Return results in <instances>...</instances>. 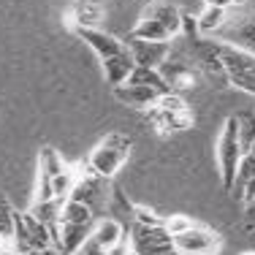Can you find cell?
<instances>
[{"label": "cell", "instance_id": "obj_6", "mask_svg": "<svg viewBox=\"0 0 255 255\" xmlns=\"http://www.w3.org/2000/svg\"><path fill=\"white\" fill-rule=\"evenodd\" d=\"M14 250L19 255H25L30 250H46V247H54L52 231L49 226L38 223L30 212H16V223H14Z\"/></svg>", "mask_w": 255, "mask_h": 255}, {"label": "cell", "instance_id": "obj_14", "mask_svg": "<svg viewBox=\"0 0 255 255\" xmlns=\"http://www.w3.org/2000/svg\"><path fill=\"white\" fill-rule=\"evenodd\" d=\"M101 68H103V79H106L112 87H123V84H128L130 74L136 71V63H133L130 52H128V46H125V52L114 54V57H109V60H103Z\"/></svg>", "mask_w": 255, "mask_h": 255}, {"label": "cell", "instance_id": "obj_18", "mask_svg": "<svg viewBox=\"0 0 255 255\" xmlns=\"http://www.w3.org/2000/svg\"><path fill=\"white\" fill-rule=\"evenodd\" d=\"M196 19H198V35H212V33H220L228 25V11L215 8V5H204L196 14Z\"/></svg>", "mask_w": 255, "mask_h": 255}, {"label": "cell", "instance_id": "obj_27", "mask_svg": "<svg viewBox=\"0 0 255 255\" xmlns=\"http://www.w3.org/2000/svg\"><path fill=\"white\" fill-rule=\"evenodd\" d=\"M136 223H138V226H163V217L152 215V209L136 206Z\"/></svg>", "mask_w": 255, "mask_h": 255}, {"label": "cell", "instance_id": "obj_15", "mask_svg": "<svg viewBox=\"0 0 255 255\" xmlns=\"http://www.w3.org/2000/svg\"><path fill=\"white\" fill-rule=\"evenodd\" d=\"M114 95H117V101H123L133 109H144V112L149 106H155L157 98H160L157 90L144 87V84H123V87H114Z\"/></svg>", "mask_w": 255, "mask_h": 255}, {"label": "cell", "instance_id": "obj_2", "mask_svg": "<svg viewBox=\"0 0 255 255\" xmlns=\"http://www.w3.org/2000/svg\"><path fill=\"white\" fill-rule=\"evenodd\" d=\"M147 120L160 136H171V133L187 130L196 117H193V109L187 106V101L182 95L168 93V95H160L155 106L147 109Z\"/></svg>", "mask_w": 255, "mask_h": 255}, {"label": "cell", "instance_id": "obj_3", "mask_svg": "<svg viewBox=\"0 0 255 255\" xmlns=\"http://www.w3.org/2000/svg\"><path fill=\"white\" fill-rule=\"evenodd\" d=\"M242 155L245 152H242V144H239V123H236V114H234V117H226L223 130H220V136H217V147H215L217 174H220L223 190H228V193H231V187H234V177H236Z\"/></svg>", "mask_w": 255, "mask_h": 255}, {"label": "cell", "instance_id": "obj_19", "mask_svg": "<svg viewBox=\"0 0 255 255\" xmlns=\"http://www.w3.org/2000/svg\"><path fill=\"white\" fill-rule=\"evenodd\" d=\"M93 239L98 242L103 250H112L117 242L125 239V231L120 226V220H114V217H103L98 226L93 228Z\"/></svg>", "mask_w": 255, "mask_h": 255}, {"label": "cell", "instance_id": "obj_12", "mask_svg": "<svg viewBox=\"0 0 255 255\" xmlns=\"http://www.w3.org/2000/svg\"><path fill=\"white\" fill-rule=\"evenodd\" d=\"M76 35L95 52V57H98L101 63H103V60H109V57H114V54H120V52H125V41L117 38V35H112V33H106V30H101V27H95V30H76Z\"/></svg>", "mask_w": 255, "mask_h": 255}, {"label": "cell", "instance_id": "obj_11", "mask_svg": "<svg viewBox=\"0 0 255 255\" xmlns=\"http://www.w3.org/2000/svg\"><path fill=\"white\" fill-rule=\"evenodd\" d=\"M128 52H130L136 68H155L160 71V65L168 60L171 54V44H163V41H141V38H123Z\"/></svg>", "mask_w": 255, "mask_h": 255}, {"label": "cell", "instance_id": "obj_35", "mask_svg": "<svg viewBox=\"0 0 255 255\" xmlns=\"http://www.w3.org/2000/svg\"><path fill=\"white\" fill-rule=\"evenodd\" d=\"M174 255H177V253H174Z\"/></svg>", "mask_w": 255, "mask_h": 255}, {"label": "cell", "instance_id": "obj_22", "mask_svg": "<svg viewBox=\"0 0 255 255\" xmlns=\"http://www.w3.org/2000/svg\"><path fill=\"white\" fill-rule=\"evenodd\" d=\"M253 179H255V157L247 152V155H242V160H239V168H236L231 193H234L236 198H242V196H245V190H247V185H250Z\"/></svg>", "mask_w": 255, "mask_h": 255}, {"label": "cell", "instance_id": "obj_23", "mask_svg": "<svg viewBox=\"0 0 255 255\" xmlns=\"http://www.w3.org/2000/svg\"><path fill=\"white\" fill-rule=\"evenodd\" d=\"M65 168H68V163L60 157V152L54 147H44L38 152V171L49 174V177H57V174H63Z\"/></svg>", "mask_w": 255, "mask_h": 255}, {"label": "cell", "instance_id": "obj_5", "mask_svg": "<svg viewBox=\"0 0 255 255\" xmlns=\"http://www.w3.org/2000/svg\"><path fill=\"white\" fill-rule=\"evenodd\" d=\"M190 60L198 68L201 79H206L215 87H228L226 65H223L220 57V41H204V38L190 41Z\"/></svg>", "mask_w": 255, "mask_h": 255}, {"label": "cell", "instance_id": "obj_16", "mask_svg": "<svg viewBox=\"0 0 255 255\" xmlns=\"http://www.w3.org/2000/svg\"><path fill=\"white\" fill-rule=\"evenodd\" d=\"M125 38H141V41H163V44H171L174 35L160 25L152 16H138V22L130 27V33Z\"/></svg>", "mask_w": 255, "mask_h": 255}, {"label": "cell", "instance_id": "obj_7", "mask_svg": "<svg viewBox=\"0 0 255 255\" xmlns=\"http://www.w3.org/2000/svg\"><path fill=\"white\" fill-rule=\"evenodd\" d=\"M223 236L206 226H193L185 234L174 236V253L177 255H220Z\"/></svg>", "mask_w": 255, "mask_h": 255}, {"label": "cell", "instance_id": "obj_9", "mask_svg": "<svg viewBox=\"0 0 255 255\" xmlns=\"http://www.w3.org/2000/svg\"><path fill=\"white\" fill-rule=\"evenodd\" d=\"M160 76L166 79L168 90L177 93V95H182L185 90L198 87V79H201L198 68L193 65V60L185 57V54H177V52H171L168 60L160 65Z\"/></svg>", "mask_w": 255, "mask_h": 255}, {"label": "cell", "instance_id": "obj_33", "mask_svg": "<svg viewBox=\"0 0 255 255\" xmlns=\"http://www.w3.org/2000/svg\"><path fill=\"white\" fill-rule=\"evenodd\" d=\"M250 155H253V157H255V144H253V149H250Z\"/></svg>", "mask_w": 255, "mask_h": 255}, {"label": "cell", "instance_id": "obj_20", "mask_svg": "<svg viewBox=\"0 0 255 255\" xmlns=\"http://www.w3.org/2000/svg\"><path fill=\"white\" fill-rule=\"evenodd\" d=\"M63 206H65V201H60V198H49V201H33V206H30L27 212L38 223H44V226L52 228V226H57V223H60Z\"/></svg>", "mask_w": 255, "mask_h": 255}, {"label": "cell", "instance_id": "obj_25", "mask_svg": "<svg viewBox=\"0 0 255 255\" xmlns=\"http://www.w3.org/2000/svg\"><path fill=\"white\" fill-rule=\"evenodd\" d=\"M236 123H239V144H242V152H250L253 144H255V112H245V114H236Z\"/></svg>", "mask_w": 255, "mask_h": 255}, {"label": "cell", "instance_id": "obj_13", "mask_svg": "<svg viewBox=\"0 0 255 255\" xmlns=\"http://www.w3.org/2000/svg\"><path fill=\"white\" fill-rule=\"evenodd\" d=\"M141 16H152V19H157L174 38L182 35V8H177V5L168 3V0H152V3L141 11Z\"/></svg>", "mask_w": 255, "mask_h": 255}, {"label": "cell", "instance_id": "obj_32", "mask_svg": "<svg viewBox=\"0 0 255 255\" xmlns=\"http://www.w3.org/2000/svg\"><path fill=\"white\" fill-rule=\"evenodd\" d=\"M239 255H255V250H245V253H239Z\"/></svg>", "mask_w": 255, "mask_h": 255}, {"label": "cell", "instance_id": "obj_26", "mask_svg": "<svg viewBox=\"0 0 255 255\" xmlns=\"http://www.w3.org/2000/svg\"><path fill=\"white\" fill-rule=\"evenodd\" d=\"M196 223L190 220V217H185V215H168L166 220H163V228L168 231L171 236H177V234H185L187 228H193Z\"/></svg>", "mask_w": 255, "mask_h": 255}, {"label": "cell", "instance_id": "obj_34", "mask_svg": "<svg viewBox=\"0 0 255 255\" xmlns=\"http://www.w3.org/2000/svg\"><path fill=\"white\" fill-rule=\"evenodd\" d=\"M245 3H247V0H245Z\"/></svg>", "mask_w": 255, "mask_h": 255}, {"label": "cell", "instance_id": "obj_1", "mask_svg": "<svg viewBox=\"0 0 255 255\" xmlns=\"http://www.w3.org/2000/svg\"><path fill=\"white\" fill-rule=\"evenodd\" d=\"M130 149H133L130 136H125V133H106V136L93 147V152L87 157L90 174H95V177H101V179H112L128 163Z\"/></svg>", "mask_w": 255, "mask_h": 255}, {"label": "cell", "instance_id": "obj_17", "mask_svg": "<svg viewBox=\"0 0 255 255\" xmlns=\"http://www.w3.org/2000/svg\"><path fill=\"white\" fill-rule=\"evenodd\" d=\"M223 44H234V46H242L247 52H255V14H247L245 19L236 22L226 33Z\"/></svg>", "mask_w": 255, "mask_h": 255}, {"label": "cell", "instance_id": "obj_4", "mask_svg": "<svg viewBox=\"0 0 255 255\" xmlns=\"http://www.w3.org/2000/svg\"><path fill=\"white\" fill-rule=\"evenodd\" d=\"M220 57H223V65H226L228 87L255 95V52H247L242 46L220 41Z\"/></svg>", "mask_w": 255, "mask_h": 255}, {"label": "cell", "instance_id": "obj_24", "mask_svg": "<svg viewBox=\"0 0 255 255\" xmlns=\"http://www.w3.org/2000/svg\"><path fill=\"white\" fill-rule=\"evenodd\" d=\"M14 223H16V209L11 206V201L0 193V239L3 242H14Z\"/></svg>", "mask_w": 255, "mask_h": 255}, {"label": "cell", "instance_id": "obj_31", "mask_svg": "<svg viewBox=\"0 0 255 255\" xmlns=\"http://www.w3.org/2000/svg\"><path fill=\"white\" fill-rule=\"evenodd\" d=\"M245 206H247V215H250V217H255V198H253L250 204H245Z\"/></svg>", "mask_w": 255, "mask_h": 255}, {"label": "cell", "instance_id": "obj_8", "mask_svg": "<svg viewBox=\"0 0 255 255\" xmlns=\"http://www.w3.org/2000/svg\"><path fill=\"white\" fill-rule=\"evenodd\" d=\"M136 255H174V236L163 226H133L128 236Z\"/></svg>", "mask_w": 255, "mask_h": 255}, {"label": "cell", "instance_id": "obj_29", "mask_svg": "<svg viewBox=\"0 0 255 255\" xmlns=\"http://www.w3.org/2000/svg\"><path fill=\"white\" fill-rule=\"evenodd\" d=\"M245 0H204V5H215V8H231V5H242Z\"/></svg>", "mask_w": 255, "mask_h": 255}, {"label": "cell", "instance_id": "obj_30", "mask_svg": "<svg viewBox=\"0 0 255 255\" xmlns=\"http://www.w3.org/2000/svg\"><path fill=\"white\" fill-rule=\"evenodd\" d=\"M25 255H60V250L57 247H46V250H30Z\"/></svg>", "mask_w": 255, "mask_h": 255}, {"label": "cell", "instance_id": "obj_21", "mask_svg": "<svg viewBox=\"0 0 255 255\" xmlns=\"http://www.w3.org/2000/svg\"><path fill=\"white\" fill-rule=\"evenodd\" d=\"M60 223H71V226H93V206L68 198L65 206H63V215H60Z\"/></svg>", "mask_w": 255, "mask_h": 255}, {"label": "cell", "instance_id": "obj_28", "mask_svg": "<svg viewBox=\"0 0 255 255\" xmlns=\"http://www.w3.org/2000/svg\"><path fill=\"white\" fill-rule=\"evenodd\" d=\"M79 255H106V250H103V247L98 245V242H95L93 236H90V239H87V245H84L82 250H79Z\"/></svg>", "mask_w": 255, "mask_h": 255}, {"label": "cell", "instance_id": "obj_10", "mask_svg": "<svg viewBox=\"0 0 255 255\" xmlns=\"http://www.w3.org/2000/svg\"><path fill=\"white\" fill-rule=\"evenodd\" d=\"M106 19V3L103 0H74L65 11V25L71 30H95Z\"/></svg>", "mask_w": 255, "mask_h": 255}]
</instances>
